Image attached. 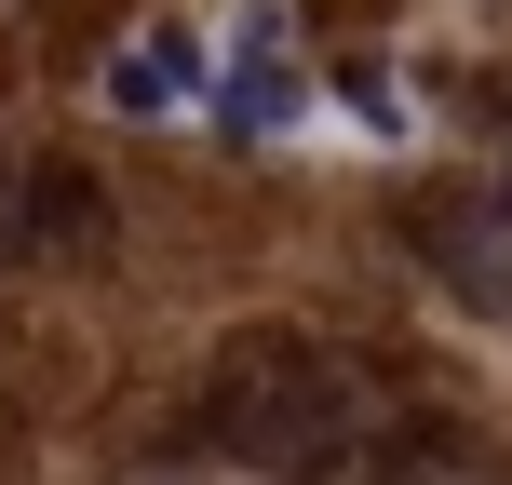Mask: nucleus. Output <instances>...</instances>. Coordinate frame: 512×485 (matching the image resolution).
Returning a JSON list of instances; mask_svg holds the SVG:
<instances>
[{"label":"nucleus","instance_id":"7ed1b4c3","mask_svg":"<svg viewBox=\"0 0 512 485\" xmlns=\"http://www.w3.org/2000/svg\"><path fill=\"white\" fill-rule=\"evenodd\" d=\"M95 243H108V203L81 162H14L0 176V270L14 256H95Z\"/></svg>","mask_w":512,"mask_h":485},{"label":"nucleus","instance_id":"20e7f679","mask_svg":"<svg viewBox=\"0 0 512 485\" xmlns=\"http://www.w3.org/2000/svg\"><path fill=\"white\" fill-rule=\"evenodd\" d=\"M216 108H230V135H283V122H297V68H283V27H270V14L230 27V81H216Z\"/></svg>","mask_w":512,"mask_h":485},{"label":"nucleus","instance_id":"f257e3e1","mask_svg":"<svg viewBox=\"0 0 512 485\" xmlns=\"http://www.w3.org/2000/svg\"><path fill=\"white\" fill-rule=\"evenodd\" d=\"M189 432H203L216 459L270 472V485H324V472H351V445H364V378H351V351H324V337L256 324V337H230V351L203 364Z\"/></svg>","mask_w":512,"mask_h":485},{"label":"nucleus","instance_id":"39448f33","mask_svg":"<svg viewBox=\"0 0 512 485\" xmlns=\"http://www.w3.org/2000/svg\"><path fill=\"white\" fill-rule=\"evenodd\" d=\"M203 95V54L189 41H135L122 68H108V108H135V122H162V108H189Z\"/></svg>","mask_w":512,"mask_h":485},{"label":"nucleus","instance_id":"f03ea898","mask_svg":"<svg viewBox=\"0 0 512 485\" xmlns=\"http://www.w3.org/2000/svg\"><path fill=\"white\" fill-rule=\"evenodd\" d=\"M405 243L432 256V270L459 283L472 310H499V324H512V176H486V189H432V203H405Z\"/></svg>","mask_w":512,"mask_h":485}]
</instances>
